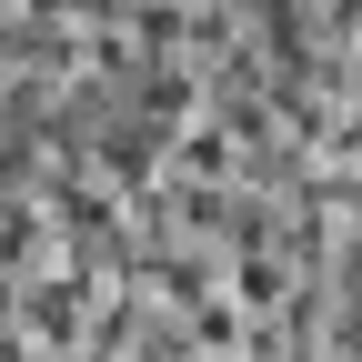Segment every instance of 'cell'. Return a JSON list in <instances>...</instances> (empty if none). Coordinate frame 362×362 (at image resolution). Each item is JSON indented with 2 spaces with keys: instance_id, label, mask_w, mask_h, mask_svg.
Masks as SVG:
<instances>
[{
  "instance_id": "1",
  "label": "cell",
  "mask_w": 362,
  "mask_h": 362,
  "mask_svg": "<svg viewBox=\"0 0 362 362\" xmlns=\"http://www.w3.org/2000/svg\"><path fill=\"white\" fill-rule=\"evenodd\" d=\"M121 111L141 121V131H161V141H171V131L202 111V71H192V61H131V81H121Z\"/></svg>"
},
{
  "instance_id": "2",
  "label": "cell",
  "mask_w": 362,
  "mask_h": 362,
  "mask_svg": "<svg viewBox=\"0 0 362 362\" xmlns=\"http://www.w3.org/2000/svg\"><path fill=\"white\" fill-rule=\"evenodd\" d=\"M181 21H192V0H131L121 11L131 61H181Z\"/></svg>"
}]
</instances>
